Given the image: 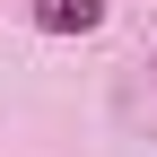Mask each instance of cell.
Listing matches in <instances>:
<instances>
[{
	"instance_id": "cell-1",
	"label": "cell",
	"mask_w": 157,
	"mask_h": 157,
	"mask_svg": "<svg viewBox=\"0 0 157 157\" xmlns=\"http://www.w3.org/2000/svg\"><path fill=\"white\" fill-rule=\"evenodd\" d=\"M35 26L44 35H96L105 26V0H35Z\"/></svg>"
}]
</instances>
